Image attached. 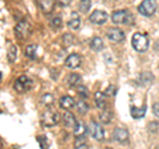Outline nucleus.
<instances>
[{"label":"nucleus","mask_w":159,"mask_h":149,"mask_svg":"<svg viewBox=\"0 0 159 149\" xmlns=\"http://www.w3.org/2000/svg\"><path fill=\"white\" fill-rule=\"evenodd\" d=\"M130 113H131V116H133L134 118H141V117L145 116V113H146V107H145V105L141 107V108L133 107V108L130 109Z\"/></svg>","instance_id":"a211bd4d"},{"label":"nucleus","mask_w":159,"mask_h":149,"mask_svg":"<svg viewBox=\"0 0 159 149\" xmlns=\"http://www.w3.org/2000/svg\"><path fill=\"white\" fill-rule=\"evenodd\" d=\"M114 93H116V88H114L113 85H110V87L107 88V91L105 92V95H107V96H110V95H111V96H113Z\"/></svg>","instance_id":"473e14b6"},{"label":"nucleus","mask_w":159,"mask_h":149,"mask_svg":"<svg viewBox=\"0 0 159 149\" xmlns=\"http://www.w3.org/2000/svg\"><path fill=\"white\" fill-rule=\"evenodd\" d=\"M107 37L110 39L111 41L119 43L125 39V33H123V31H121L119 28H110L107 31Z\"/></svg>","instance_id":"1a4fd4ad"},{"label":"nucleus","mask_w":159,"mask_h":149,"mask_svg":"<svg viewBox=\"0 0 159 149\" xmlns=\"http://www.w3.org/2000/svg\"><path fill=\"white\" fill-rule=\"evenodd\" d=\"M74 148L76 149H88L86 140L84 137H77L76 141H74Z\"/></svg>","instance_id":"b1692460"},{"label":"nucleus","mask_w":159,"mask_h":149,"mask_svg":"<svg viewBox=\"0 0 159 149\" xmlns=\"http://www.w3.org/2000/svg\"><path fill=\"white\" fill-rule=\"evenodd\" d=\"M155 3L151 2V0H146V2H142L138 6V11L141 12L143 16H151L152 13H155Z\"/></svg>","instance_id":"423d86ee"},{"label":"nucleus","mask_w":159,"mask_h":149,"mask_svg":"<svg viewBox=\"0 0 159 149\" xmlns=\"http://www.w3.org/2000/svg\"><path fill=\"white\" fill-rule=\"evenodd\" d=\"M31 33H32V26L27 20H20L16 24V27H15V35H16V37L20 39V40L28 39L31 36Z\"/></svg>","instance_id":"f257e3e1"},{"label":"nucleus","mask_w":159,"mask_h":149,"mask_svg":"<svg viewBox=\"0 0 159 149\" xmlns=\"http://www.w3.org/2000/svg\"><path fill=\"white\" fill-rule=\"evenodd\" d=\"M60 107H61L62 109H65V111H68V109H72L74 107L73 97H70V96H62L61 100H60Z\"/></svg>","instance_id":"4468645a"},{"label":"nucleus","mask_w":159,"mask_h":149,"mask_svg":"<svg viewBox=\"0 0 159 149\" xmlns=\"http://www.w3.org/2000/svg\"><path fill=\"white\" fill-rule=\"evenodd\" d=\"M0 79H2V73H0Z\"/></svg>","instance_id":"e433bc0d"},{"label":"nucleus","mask_w":159,"mask_h":149,"mask_svg":"<svg viewBox=\"0 0 159 149\" xmlns=\"http://www.w3.org/2000/svg\"><path fill=\"white\" fill-rule=\"evenodd\" d=\"M89 19H90L92 23L101 26V24H103V23L107 20V13L105 11H94L90 15V17H89Z\"/></svg>","instance_id":"6e6552de"},{"label":"nucleus","mask_w":159,"mask_h":149,"mask_svg":"<svg viewBox=\"0 0 159 149\" xmlns=\"http://www.w3.org/2000/svg\"><path fill=\"white\" fill-rule=\"evenodd\" d=\"M94 101H96V105L99 109H106V100H105V93L97 92L94 95Z\"/></svg>","instance_id":"2eb2a0df"},{"label":"nucleus","mask_w":159,"mask_h":149,"mask_svg":"<svg viewBox=\"0 0 159 149\" xmlns=\"http://www.w3.org/2000/svg\"><path fill=\"white\" fill-rule=\"evenodd\" d=\"M90 133H92V136L96 138V140H98V141H101V140H103V137H105V132H103V129H102V127L99 125L98 123H96V121H92L90 123Z\"/></svg>","instance_id":"0eeeda50"},{"label":"nucleus","mask_w":159,"mask_h":149,"mask_svg":"<svg viewBox=\"0 0 159 149\" xmlns=\"http://www.w3.org/2000/svg\"><path fill=\"white\" fill-rule=\"evenodd\" d=\"M80 64H81V57H80V55H77V53L69 55V56L65 59V67L66 68L74 69V68L80 67Z\"/></svg>","instance_id":"9d476101"},{"label":"nucleus","mask_w":159,"mask_h":149,"mask_svg":"<svg viewBox=\"0 0 159 149\" xmlns=\"http://www.w3.org/2000/svg\"><path fill=\"white\" fill-rule=\"evenodd\" d=\"M77 111L80 112V115H85V113L89 111V105L84 100H80L77 103Z\"/></svg>","instance_id":"a878e982"},{"label":"nucleus","mask_w":159,"mask_h":149,"mask_svg":"<svg viewBox=\"0 0 159 149\" xmlns=\"http://www.w3.org/2000/svg\"><path fill=\"white\" fill-rule=\"evenodd\" d=\"M0 149H3V141H2V138H0Z\"/></svg>","instance_id":"c9c22d12"},{"label":"nucleus","mask_w":159,"mask_h":149,"mask_svg":"<svg viewBox=\"0 0 159 149\" xmlns=\"http://www.w3.org/2000/svg\"><path fill=\"white\" fill-rule=\"evenodd\" d=\"M25 56L29 59H36L37 56V46L36 44H29L25 48Z\"/></svg>","instance_id":"412c9836"},{"label":"nucleus","mask_w":159,"mask_h":149,"mask_svg":"<svg viewBox=\"0 0 159 149\" xmlns=\"http://www.w3.org/2000/svg\"><path fill=\"white\" fill-rule=\"evenodd\" d=\"M107 149H111V148H107Z\"/></svg>","instance_id":"4c0bfd02"},{"label":"nucleus","mask_w":159,"mask_h":149,"mask_svg":"<svg viewBox=\"0 0 159 149\" xmlns=\"http://www.w3.org/2000/svg\"><path fill=\"white\" fill-rule=\"evenodd\" d=\"M33 87V80L29 76H25V74H23V76H19L16 79V81L13 84V88L16 89L17 92H27V91H31Z\"/></svg>","instance_id":"7ed1b4c3"},{"label":"nucleus","mask_w":159,"mask_h":149,"mask_svg":"<svg viewBox=\"0 0 159 149\" xmlns=\"http://www.w3.org/2000/svg\"><path fill=\"white\" fill-rule=\"evenodd\" d=\"M62 26V19L60 16H53L51 19V27L54 28V29H60Z\"/></svg>","instance_id":"bb28decb"},{"label":"nucleus","mask_w":159,"mask_h":149,"mask_svg":"<svg viewBox=\"0 0 159 149\" xmlns=\"http://www.w3.org/2000/svg\"><path fill=\"white\" fill-rule=\"evenodd\" d=\"M74 136L76 137H84V135L86 133V128H85V124H84L82 121H77L76 127H74Z\"/></svg>","instance_id":"f3484780"},{"label":"nucleus","mask_w":159,"mask_h":149,"mask_svg":"<svg viewBox=\"0 0 159 149\" xmlns=\"http://www.w3.org/2000/svg\"><path fill=\"white\" fill-rule=\"evenodd\" d=\"M37 142H39V145H40V148H41V149H49L48 140H47L45 136H37Z\"/></svg>","instance_id":"c756f323"},{"label":"nucleus","mask_w":159,"mask_h":149,"mask_svg":"<svg viewBox=\"0 0 159 149\" xmlns=\"http://www.w3.org/2000/svg\"><path fill=\"white\" fill-rule=\"evenodd\" d=\"M16 57H17V48L15 46H9V48H8V60L11 63H13L15 60H16Z\"/></svg>","instance_id":"393cba45"},{"label":"nucleus","mask_w":159,"mask_h":149,"mask_svg":"<svg viewBox=\"0 0 159 149\" xmlns=\"http://www.w3.org/2000/svg\"><path fill=\"white\" fill-rule=\"evenodd\" d=\"M113 137H114V140L118 142H126L129 138V132L125 128H116L114 129V133H113Z\"/></svg>","instance_id":"9b49d317"},{"label":"nucleus","mask_w":159,"mask_h":149,"mask_svg":"<svg viewBox=\"0 0 159 149\" xmlns=\"http://www.w3.org/2000/svg\"><path fill=\"white\" fill-rule=\"evenodd\" d=\"M80 83H81V76L77 73H72L69 74L68 77V84L70 87H80Z\"/></svg>","instance_id":"aec40b11"},{"label":"nucleus","mask_w":159,"mask_h":149,"mask_svg":"<svg viewBox=\"0 0 159 149\" xmlns=\"http://www.w3.org/2000/svg\"><path fill=\"white\" fill-rule=\"evenodd\" d=\"M58 121H60V115L57 112L52 111V109L45 111L41 116V123L44 127H54L58 124Z\"/></svg>","instance_id":"20e7f679"},{"label":"nucleus","mask_w":159,"mask_h":149,"mask_svg":"<svg viewBox=\"0 0 159 149\" xmlns=\"http://www.w3.org/2000/svg\"><path fill=\"white\" fill-rule=\"evenodd\" d=\"M70 2H68V0H62V2H60V6H68V4Z\"/></svg>","instance_id":"f704fd0d"},{"label":"nucleus","mask_w":159,"mask_h":149,"mask_svg":"<svg viewBox=\"0 0 159 149\" xmlns=\"http://www.w3.org/2000/svg\"><path fill=\"white\" fill-rule=\"evenodd\" d=\"M77 92H78L80 97H88V89H86L85 87L80 85V87L77 88Z\"/></svg>","instance_id":"2f4dec72"},{"label":"nucleus","mask_w":159,"mask_h":149,"mask_svg":"<svg viewBox=\"0 0 159 149\" xmlns=\"http://www.w3.org/2000/svg\"><path fill=\"white\" fill-rule=\"evenodd\" d=\"M53 101H54V99H53V96L51 95V93H44V95L41 96V103L44 104V105L49 107V105L53 104Z\"/></svg>","instance_id":"cd10ccee"},{"label":"nucleus","mask_w":159,"mask_h":149,"mask_svg":"<svg viewBox=\"0 0 159 149\" xmlns=\"http://www.w3.org/2000/svg\"><path fill=\"white\" fill-rule=\"evenodd\" d=\"M90 7H92L90 0H82V2H80V11L81 12H88L90 9Z\"/></svg>","instance_id":"c85d7f7f"},{"label":"nucleus","mask_w":159,"mask_h":149,"mask_svg":"<svg viewBox=\"0 0 159 149\" xmlns=\"http://www.w3.org/2000/svg\"><path fill=\"white\" fill-rule=\"evenodd\" d=\"M90 48L93 51H97V52L101 51V49H103V41L99 37H93L90 40Z\"/></svg>","instance_id":"6ab92c4d"},{"label":"nucleus","mask_w":159,"mask_h":149,"mask_svg":"<svg viewBox=\"0 0 159 149\" xmlns=\"http://www.w3.org/2000/svg\"><path fill=\"white\" fill-rule=\"evenodd\" d=\"M73 41H74V37L72 33H65L62 36V43L65 44V46H72Z\"/></svg>","instance_id":"7c9ffc66"},{"label":"nucleus","mask_w":159,"mask_h":149,"mask_svg":"<svg viewBox=\"0 0 159 149\" xmlns=\"http://www.w3.org/2000/svg\"><path fill=\"white\" fill-rule=\"evenodd\" d=\"M152 111H154V115H155L157 117H159V103L154 104V108H152Z\"/></svg>","instance_id":"72a5a7b5"},{"label":"nucleus","mask_w":159,"mask_h":149,"mask_svg":"<svg viewBox=\"0 0 159 149\" xmlns=\"http://www.w3.org/2000/svg\"><path fill=\"white\" fill-rule=\"evenodd\" d=\"M131 44L135 51L138 52H145L146 49L148 48V37L146 36V35L143 33H134L133 35V39H131Z\"/></svg>","instance_id":"f03ea898"},{"label":"nucleus","mask_w":159,"mask_h":149,"mask_svg":"<svg viewBox=\"0 0 159 149\" xmlns=\"http://www.w3.org/2000/svg\"><path fill=\"white\" fill-rule=\"evenodd\" d=\"M64 118V125H65L66 128H73L74 129V127H76V124H77V120H76V117H74V115L72 112H65L64 113V116H62Z\"/></svg>","instance_id":"f8f14e48"},{"label":"nucleus","mask_w":159,"mask_h":149,"mask_svg":"<svg viewBox=\"0 0 159 149\" xmlns=\"http://www.w3.org/2000/svg\"><path fill=\"white\" fill-rule=\"evenodd\" d=\"M111 112L109 111V109H103V111L101 112V116H99V118H101V121L103 124H109L110 123V118H111Z\"/></svg>","instance_id":"5701e85b"},{"label":"nucleus","mask_w":159,"mask_h":149,"mask_svg":"<svg viewBox=\"0 0 159 149\" xmlns=\"http://www.w3.org/2000/svg\"><path fill=\"white\" fill-rule=\"evenodd\" d=\"M39 6L45 13H49V12H52V9L54 7V2H52V0H40Z\"/></svg>","instance_id":"dca6fc26"},{"label":"nucleus","mask_w":159,"mask_h":149,"mask_svg":"<svg viewBox=\"0 0 159 149\" xmlns=\"http://www.w3.org/2000/svg\"><path fill=\"white\" fill-rule=\"evenodd\" d=\"M80 24H81V19H80V15L77 12H73L70 19L68 22V27L72 28V29H78L80 28Z\"/></svg>","instance_id":"ddd939ff"},{"label":"nucleus","mask_w":159,"mask_h":149,"mask_svg":"<svg viewBox=\"0 0 159 149\" xmlns=\"http://www.w3.org/2000/svg\"><path fill=\"white\" fill-rule=\"evenodd\" d=\"M139 81H141V84L142 85H150L151 84V81H152V76H151V73H148V72H146V73H142L141 74V77H139Z\"/></svg>","instance_id":"4be33fe9"},{"label":"nucleus","mask_w":159,"mask_h":149,"mask_svg":"<svg viewBox=\"0 0 159 149\" xmlns=\"http://www.w3.org/2000/svg\"><path fill=\"white\" fill-rule=\"evenodd\" d=\"M111 20L116 24H133L134 16L127 11H116L111 15Z\"/></svg>","instance_id":"39448f33"}]
</instances>
